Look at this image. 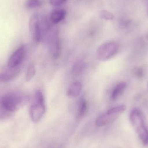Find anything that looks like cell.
<instances>
[{
	"label": "cell",
	"mask_w": 148,
	"mask_h": 148,
	"mask_svg": "<svg viewBox=\"0 0 148 148\" xmlns=\"http://www.w3.org/2000/svg\"><path fill=\"white\" fill-rule=\"evenodd\" d=\"M67 0H50V3L53 6H57L63 4Z\"/></svg>",
	"instance_id": "obj_19"
},
{
	"label": "cell",
	"mask_w": 148,
	"mask_h": 148,
	"mask_svg": "<svg viewBox=\"0 0 148 148\" xmlns=\"http://www.w3.org/2000/svg\"><path fill=\"white\" fill-rule=\"evenodd\" d=\"M147 2L148 3V0H147Z\"/></svg>",
	"instance_id": "obj_20"
},
{
	"label": "cell",
	"mask_w": 148,
	"mask_h": 148,
	"mask_svg": "<svg viewBox=\"0 0 148 148\" xmlns=\"http://www.w3.org/2000/svg\"><path fill=\"white\" fill-rule=\"evenodd\" d=\"M119 49L118 44L114 42H109L100 46L97 51V57L100 61H105L114 56Z\"/></svg>",
	"instance_id": "obj_5"
},
{
	"label": "cell",
	"mask_w": 148,
	"mask_h": 148,
	"mask_svg": "<svg viewBox=\"0 0 148 148\" xmlns=\"http://www.w3.org/2000/svg\"><path fill=\"white\" fill-rule=\"evenodd\" d=\"M66 12L63 9H57L54 10L50 16V20L53 23L60 22L66 18Z\"/></svg>",
	"instance_id": "obj_11"
},
{
	"label": "cell",
	"mask_w": 148,
	"mask_h": 148,
	"mask_svg": "<svg viewBox=\"0 0 148 148\" xmlns=\"http://www.w3.org/2000/svg\"><path fill=\"white\" fill-rule=\"evenodd\" d=\"M49 49L54 58L59 57L61 53V45L59 37L56 35H55L50 40Z\"/></svg>",
	"instance_id": "obj_9"
},
{
	"label": "cell",
	"mask_w": 148,
	"mask_h": 148,
	"mask_svg": "<svg viewBox=\"0 0 148 148\" xmlns=\"http://www.w3.org/2000/svg\"><path fill=\"white\" fill-rule=\"evenodd\" d=\"M29 100L28 96L22 93L9 92L2 97L1 105L6 111L14 112L26 105Z\"/></svg>",
	"instance_id": "obj_1"
},
{
	"label": "cell",
	"mask_w": 148,
	"mask_h": 148,
	"mask_svg": "<svg viewBox=\"0 0 148 148\" xmlns=\"http://www.w3.org/2000/svg\"><path fill=\"white\" fill-rule=\"evenodd\" d=\"M82 87V83L80 82H74L69 87L67 90V95L69 97H77L81 93Z\"/></svg>",
	"instance_id": "obj_10"
},
{
	"label": "cell",
	"mask_w": 148,
	"mask_h": 148,
	"mask_svg": "<svg viewBox=\"0 0 148 148\" xmlns=\"http://www.w3.org/2000/svg\"><path fill=\"white\" fill-rule=\"evenodd\" d=\"M41 5L42 2L40 0H27L26 2V5L28 8H37Z\"/></svg>",
	"instance_id": "obj_17"
},
{
	"label": "cell",
	"mask_w": 148,
	"mask_h": 148,
	"mask_svg": "<svg viewBox=\"0 0 148 148\" xmlns=\"http://www.w3.org/2000/svg\"><path fill=\"white\" fill-rule=\"evenodd\" d=\"M100 17L105 20H113L114 16L111 12L107 10H102L100 13Z\"/></svg>",
	"instance_id": "obj_16"
},
{
	"label": "cell",
	"mask_w": 148,
	"mask_h": 148,
	"mask_svg": "<svg viewBox=\"0 0 148 148\" xmlns=\"http://www.w3.org/2000/svg\"><path fill=\"white\" fill-rule=\"evenodd\" d=\"M29 31L34 41L39 43L42 37V31L40 24V18L37 13L33 14L29 23Z\"/></svg>",
	"instance_id": "obj_6"
},
{
	"label": "cell",
	"mask_w": 148,
	"mask_h": 148,
	"mask_svg": "<svg viewBox=\"0 0 148 148\" xmlns=\"http://www.w3.org/2000/svg\"><path fill=\"white\" fill-rule=\"evenodd\" d=\"M127 85V84L125 82H122L117 84L112 90L111 95V99L115 100L117 99L124 92Z\"/></svg>",
	"instance_id": "obj_12"
},
{
	"label": "cell",
	"mask_w": 148,
	"mask_h": 148,
	"mask_svg": "<svg viewBox=\"0 0 148 148\" xmlns=\"http://www.w3.org/2000/svg\"><path fill=\"white\" fill-rule=\"evenodd\" d=\"M45 112L46 105L44 96L40 90H37L34 96L33 103L30 107V117L34 122H38L43 117Z\"/></svg>",
	"instance_id": "obj_3"
},
{
	"label": "cell",
	"mask_w": 148,
	"mask_h": 148,
	"mask_svg": "<svg viewBox=\"0 0 148 148\" xmlns=\"http://www.w3.org/2000/svg\"><path fill=\"white\" fill-rule=\"evenodd\" d=\"M35 67L34 65H30L29 66L26 74V80L27 82H29L35 75Z\"/></svg>",
	"instance_id": "obj_14"
},
{
	"label": "cell",
	"mask_w": 148,
	"mask_h": 148,
	"mask_svg": "<svg viewBox=\"0 0 148 148\" xmlns=\"http://www.w3.org/2000/svg\"><path fill=\"white\" fill-rule=\"evenodd\" d=\"M134 73L139 78H142L144 76V71L141 68H137L136 69H135Z\"/></svg>",
	"instance_id": "obj_18"
},
{
	"label": "cell",
	"mask_w": 148,
	"mask_h": 148,
	"mask_svg": "<svg viewBox=\"0 0 148 148\" xmlns=\"http://www.w3.org/2000/svg\"><path fill=\"white\" fill-rule=\"evenodd\" d=\"M21 66L14 68L9 69L8 71L0 74V82H9L16 77L20 73Z\"/></svg>",
	"instance_id": "obj_8"
},
{
	"label": "cell",
	"mask_w": 148,
	"mask_h": 148,
	"mask_svg": "<svg viewBox=\"0 0 148 148\" xmlns=\"http://www.w3.org/2000/svg\"><path fill=\"white\" fill-rule=\"evenodd\" d=\"M27 54V47L22 45L18 48L10 57L8 62V68L12 69L21 66Z\"/></svg>",
	"instance_id": "obj_7"
},
{
	"label": "cell",
	"mask_w": 148,
	"mask_h": 148,
	"mask_svg": "<svg viewBox=\"0 0 148 148\" xmlns=\"http://www.w3.org/2000/svg\"><path fill=\"white\" fill-rule=\"evenodd\" d=\"M85 64L82 61H79L75 63L73 67V72L75 74H79L84 69Z\"/></svg>",
	"instance_id": "obj_15"
},
{
	"label": "cell",
	"mask_w": 148,
	"mask_h": 148,
	"mask_svg": "<svg viewBox=\"0 0 148 148\" xmlns=\"http://www.w3.org/2000/svg\"><path fill=\"white\" fill-rule=\"evenodd\" d=\"M130 120L141 141L144 145L148 143V129L143 112L138 109L132 110L130 114Z\"/></svg>",
	"instance_id": "obj_2"
},
{
	"label": "cell",
	"mask_w": 148,
	"mask_h": 148,
	"mask_svg": "<svg viewBox=\"0 0 148 148\" xmlns=\"http://www.w3.org/2000/svg\"><path fill=\"white\" fill-rule=\"evenodd\" d=\"M126 106L124 105H119L110 109L105 113L97 116L96 119V125L100 127L112 123L126 110Z\"/></svg>",
	"instance_id": "obj_4"
},
{
	"label": "cell",
	"mask_w": 148,
	"mask_h": 148,
	"mask_svg": "<svg viewBox=\"0 0 148 148\" xmlns=\"http://www.w3.org/2000/svg\"><path fill=\"white\" fill-rule=\"evenodd\" d=\"M88 109V103L84 97L80 98L78 106V116L79 117H83L87 112Z\"/></svg>",
	"instance_id": "obj_13"
}]
</instances>
